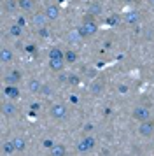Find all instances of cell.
<instances>
[{
  "instance_id": "1",
  "label": "cell",
  "mask_w": 154,
  "mask_h": 156,
  "mask_svg": "<svg viewBox=\"0 0 154 156\" xmlns=\"http://www.w3.org/2000/svg\"><path fill=\"white\" fill-rule=\"evenodd\" d=\"M77 30H79V34H81L82 37H91V35H95V34L98 32V25L89 16V18H86V20L82 21L81 27H77Z\"/></svg>"
},
{
  "instance_id": "2",
  "label": "cell",
  "mask_w": 154,
  "mask_h": 156,
  "mask_svg": "<svg viewBox=\"0 0 154 156\" xmlns=\"http://www.w3.org/2000/svg\"><path fill=\"white\" fill-rule=\"evenodd\" d=\"M93 147H96V140H95L91 135H86L82 140L77 144V151H79V153H89Z\"/></svg>"
},
{
  "instance_id": "3",
  "label": "cell",
  "mask_w": 154,
  "mask_h": 156,
  "mask_svg": "<svg viewBox=\"0 0 154 156\" xmlns=\"http://www.w3.org/2000/svg\"><path fill=\"white\" fill-rule=\"evenodd\" d=\"M133 118L137 121H149L151 119V111L145 105H138L133 109Z\"/></svg>"
},
{
  "instance_id": "4",
  "label": "cell",
  "mask_w": 154,
  "mask_h": 156,
  "mask_svg": "<svg viewBox=\"0 0 154 156\" xmlns=\"http://www.w3.org/2000/svg\"><path fill=\"white\" fill-rule=\"evenodd\" d=\"M138 133L142 135V137H151V135H154V123L151 119L149 121H140Z\"/></svg>"
},
{
  "instance_id": "5",
  "label": "cell",
  "mask_w": 154,
  "mask_h": 156,
  "mask_svg": "<svg viewBox=\"0 0 154 156\" xmlns=\"http://www.w3.org/2000/svg\"><path fill=\"white\" fill-rule=\"evenodd\" d=\"M67 114H68V111H67V107L63 105V104H54V105L51 107V116L54 119H65Z\"/></svg>"
},
{
  "instance_id": "6",
  "label": "cell",
  "mask_w": 154,
  "mask_h": 156,
  "mask_svg": "<svg viewBox=\"0 0 154 156\" xmlns=\"http://www.w3.org/2000/svg\"><path fill=\"white\" fill-rule=\"evenodd\" d=\"M47 16H46V12H35L33 16H32V25H33L35 28H42V27H46L47 25Z\"/></svg>"
},
{
  "instance_id": "7",
  "label": "cell",
  "mask_w": 154,
  "mask_h": 156,
  "mask_svg": "<svg viewBox=\"0 0 154 156\" xmlns=\"http://www.w3.org/2000/svg\"><path fill=\"white\" fill-rule=\"evenodd\" d=\"M4 95H5L9 100H18L19 98L18 84H5V88H4Z\"/></svg>"
},
{
  "instance_id": "8",
  "label": "cell",
  "mask_w": 154,
  "mask_h": 156,
  "mask_svg": "<svg viewBox=\"0 0 154 156\" xmlns=\"http://www.w3.org/2000/svg\"><path fill=\"white\" fill-rule=\"evenodd\" d=\"M2 112H4V116H7V118H12V116L18 114V109H16V105L12 104V100L2 104Z\"/></svg>"
},
{
  "instance_id": "9",
  "label": "cell",
  "mask_w": 154,
  "mask_h": 156,
  "mask_svg": "<svg viewBox=\"0 0 154 156\" xmlns=\"http://www.w3.org/2000/svg\"><path fill=\"white\" fill-rule=\"evenodd\" d=\"M46 16H47L49 21H54V20H58V16H60V7L58 5H54V4H51V5H47L46 7Z\"/></svg>"
},
{
  "instance_id": "10",
  "label": "cell",
  "mask_w": 154,
  "mask_h": 156,
  "mask_svg": "<svg viewBox=\"0 0 154 156\" xmlns=\"http://www.w3.org/2000/svg\"><path fill=\"white\" fill-rule=\"evenodd\" d=\"M102 12H103L102 4H100V2H91L89 7H88V14H89L91 18H96V16H100Z\"/></svg>"
},
{
  "instance_id": "11",
  "label": "cell",
  "mask_w": 154,
  "mask_h": 156,
  "mask_svg": "<svg viewBox=\"0 0 154 156\" xmlns=\"http://www.w3.org/2000/svg\"><path fill=\"white\" fill-rule=\"evenodd\" d=\"M42 88H44V84H42L39 79H30L28 81V91L30 93H33V95L42 93Z\"/></svg>"
},
{
  "instance_id": "12",
  "label": "cell",
  "mask_w": 154,
  "mask_h": 156,
  "mask_svg": "<svg viewBox=\"0 0 154 156\" xmlns=\"http://www.w3.org/2000/svg\"><path fill=\"white\" fill-rule=\"evenodd\" d=\"M65 63H67L65 58H49V67H51V70H54V72H60Z\"/></svg>"
},
{
  "instance_id": "13",
  "label": "cell",
  "mask_w": 154,
  "mask_h": 156,
  "mask_svg": "<svg viewBox=\"0 0 154 156\" xmlns=\"http://www.w3.org/2000/svg\"><path fill=\"white\" fill-rule=\"evenodd\" d=\"M140 21V14L137 11H130V12H126L124 14V23L126 25H137Z\"/></svg>"
},
{
  "instance_id": "14",
  "label": "cell",
  "mask_w": 154,
  "mask_h": 156,
  "mask_svg": "<svg viewBox=\"0 0 154 156\" xmlns=\"http://www.w3.org/2000/svg\"><path fill=\"white\" fill-rule=\"evenodd\" d=\"M19 81H21V74L18 70H11L5 76V83L7 84H18Z\"/></svg>"
},
{
  "instance_id": "15",
  "label": "cell",
  "mask_w": 154,
  "mask_h": 156,
  "mask_svg": "<svg viewBox=\"0 0 154 156\" xmlns=\"http://www.w3.org/2000/svg\"><path fill=\"white\" fill-rule=\"evenodd\" d=\"M2 154H5V156H9V154H14V153H18L16 151V146H14V140H9V142H4L2 144Z\"/></svg>"
},
{
  "instance_id": "16",
  "label": "cell",
  "mask_w": 154,
  "mask_h": 156,
  "mask_svg": "<svg viewBox=\"0 0 154 156\" xmlns=\"http://www.w3.org/2000/svg\"><path fill=\"white\" fill-rule=\"evenodd\" d=\"M84 37L79 34V30H72V32H68V35H67V41H68L70 44H79L81 41H82Z\"/></svg>"
},
{
  "instance_id": "17",
  "label": "cell",
  "mask_w": 154,
  "mask_h": 156,
  "mask_svg": "<svg viewBox=\"0 0 154 156\" xmlns=\"http://www.w3.org/2000/svg\"><path fill=\"white\" fill-rule=\"evenodd\" d=\"M0 60H2V63H11L14 60V55L11 49H7V48H4V49L0 51Z\"/></svg>"
},
{
  "instance_id": "18",
  "label": "cell",
  "mask_w": 154,
  "mask_h": 156,
  "mask_svg": "<svg viewBox=\"0 0 154 156\" xmlns=\"http://www.w3.org/2000/svg\"><path fill=\"white\" fill-rule=\"evenodd\" d=\"M49 153L53 156H63V154H67V147L63 144H54L53 147L49 149Z\"/></svg>"
},
{
  "instance_id": "19",
  "label": "cell",
  "mask_w": 154,
  "mask_h": 156,
  "mask_svg": "<svg viewBox=\"0 0 154 156\" xmlns=\"http://www.w3.org/2000/svg\"><path fill=\"white\" fill-rule=\"evenodd\" d=\"M9 34H11L12 37H16V39H19V37L23 35V27L18 25V23H12L11 28H9Z\"/></svg>"
},
{
  "instance_id": "20",
  "label": "cell",
  "mask_w": 154,
  "mask_h": 156,
  "mask_svg": "<svg viewBox=\"0 0 154 156\" xmlns=\"http://www.w3.org/2000/svg\"><path fill=\"white\" fill-rule=\"evenodd\" d=\"M14 146H16V151L18 153H23L25 149H26V140L23 139V137H14Z\"/></svg>"
},
{
  "instance_id": "21",
  "label": "cell",
  "mask_w": 154,
  "mask_h": 156,
  "mask_svg": "<svg viewBox=\"0 0 154 156\" xmlns=\"http://www.w3.org/2000/svg\"><path fill=\"white\" fill-rule=\"evenodd\" d=\"M102 90H103V83H102V81H93V83H91L89 91L93 93V95H100Z\"/></svg>"
},
{
  "instance_id": "22",
  "label": "cell",
  "mask_w": 154,
  "mask_h": 156,
  "mask_svg": "<svg viewBox=\"0 0 154 156\" xmlns=\"http://www.w3.org/2000/svg\"><path fill=\"white\" fill-rule=\"evenodd\" d=\"M18 5H19L21 11L28 12V11L33 9V0H18Z\"/></svg>"
},
{
  "instance_id": "23",
  "label": "cell",
  "mask_w": 154,
  "mask_h": 156,
  "mask_svg": "<svg viewBox=\"0 0 154 156\" xmlns=\"http://www.w3.org/2000/svg\"><path fill=\"white\" fill-rule=\"evenodd\" d=\"M65 62L67 63H75L77 62V53L74 49H68L67 53H65Z\"/></svg>"
},
{
  "instance_id": "24",
  "label": "cell",
  "mask_w": 154,
  "mask_h": 156,
  "mask_svg": "<svg viewBox=\"0 0 154 156\" xmlns=\"http://www.w3.org/2000/svg\"><path fill=\"white\" fill-rule=\"evenodd\" d=\"M49 58H65V53H61L60 48H53L49 51Z\"/></svg>"
},
{
  "instance_id": "25",
  "label": "cell",
  "mask_w": 154,
  "mask_h": 156,
  "mask_svg": "<svg viewBox=\"0 0 154 156\" xmlns=\"http://www.w3.org/2000/svg\"><path fill=\"white\" fill-rule=\"evenodd\" d=\"M117 16H109V18H107V20H105V23H107V25H109V27H116V25H117Z\"/></svg>"
},
{
  "instance_id": "26",
  "label": "cell",
  "mask_w": 154,
  "mask_h": 156,
  "mask_svg": "<svg viewBox=\"0 0 154 156\" xmlns=\"http://www.w3.org/2000/svg\"><path fill=\"white\" fill-rule=\"evenodd\" d=\"M16 7H19V5H18V2H14V0H9V2H5V9L9 11V12H11V11H14Z\"/></svg>"
},
{
  "instance_id": "27",
  "label": "cell",
  "mask_w": 154,
  "mask_h": 156,
  "mask_svg": "<svg viewBox=\"0 0 154 156\" xmlns=\"http://www.w3.org/2000/svg\"><path fill=\"white\" fill-rule=\"evenodd\" d=\"M37 32H39V35H40L42 39H47V37H49V30L46 28V27H42V28H37Z\"/></svg>"
},
{
  "instance_id": "28",
  "label": "cell",
  "mask_w": 154,
  "mask_h": 156,
  "mask_svg": "<svg viewBox=\"0 0 154 156\" xmlns=\"http://www.w3.org/2000/svg\"><path fill=\"white\" fill-rule=\"evenodd\" d=\"M53 146H54V140H51V139H44V142H42V147L51 149Z\"/></svg>"
},
{
  "instance_id": "29",
  "label": "cell",
  "mask_w": 154,
  "mask_h": 156,
  "mask_svg": "<svg viewBox=\"0 0 154 156\" xmlns=\"http://www.w3.org/2000/svg\"><path fill=\"white\" fill-rule=\"evenodd\" d=\"M16 23L25 28V27H26V18H25V16H18V18H16Z\"/></svg>"
},
{
  "instance_id": "30",
  "label": "cell",
  "mask_w": 154,
  "mask_h": 156,
  "mask_svg": "<svg viewBox=\"0 0 154 156\" xmlns=\"http://www.w3.org/2000/svg\"><path fill=\"white\" fill-rule=\"evenodd\" d=\"M117 90H119V93H123V95H124V93H128V86H126V84H119Z\"/></svg>"
},
{
  "instance_id": "31",
  "label": "cell",
  "mask_w": 154,
  "mask_h": 156,
  "mask_svg": "<svg viewBox=\"0 0 154 156\" xmlns=\"http://www.w3.org/2000/svg\"><path fill=\"white\" fill-rule=\"evenodd\" d=\"M42 93H44V95H49V93H51V88L44 84V88H42Z\"/></svg>"
},
{
  "instance_id": "32",
  "label": "cell",
  "mask_w": 154,
  "mask_h": 156,
  "mask_svg": "<svg viewBox=\"0 0 154 156\" xmlns=\"http://www.w3.org/2000/svg\"><path fill=\"white\" fill-rule=\"evenodd\" d=\"M25 49H26L28 53H35V46H33V44H30V46H26Z\"/></svg>"
},
{
  "instance_id": "33",
  "label": "cell",
  "mask_w": 154,
  "mask_h": 156,
  "mask_svg": "<svg viewBox=\"0 0 154 156\" xmlns=\"http://www.w3.org/2000/svg\"><path fill=\"white\" fill-rule=\"evenodd\" d=\"M70 102H72V104H77V102H79V98H77V97H75V95H70Z\"/></svg>"
},
{
  "instance_id": "34",
  "label": "cell",
  "mask_w": 154,
  "mask_h": 156,
  "mask_svg": "<svg viewBox=\"0 0 154 156\" xmlns=\"http://www.w3.org/2000/svg\"><path fill=\"white\" fill-rule=\"evenodd\" d=\"M123 4H131V2H135V0H121Z\"/></svg>"
},
{
  "instance_id": "35",
  "label": "cell",
  "mask_w": 154,
  "mask_h": 156,
  "mask_svg": "<svg viewBox=\"0 0 154 156\" xmlns=\"http://www.w3.org/2000/svg\"><path fill=\"white\" fill-rule=\"evenodd\" d=\"M149 4H151V5H154V0H149Z\"/></svg>"
},
{
  "instance_id": "36",
  "label": "cell",
  "mask_w": 154,
  "mask_h": 156,
  "mask_svg": "<svg viewBox=\"0 0 154 156\" xmlns=\"http://www.w3.org/2000/svg\"><path fill=\"white\" fill-rule=\"evenodd\" d=\"M4 2H9V0H4Z\"/></svg>"
}]
</instances>
